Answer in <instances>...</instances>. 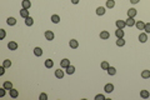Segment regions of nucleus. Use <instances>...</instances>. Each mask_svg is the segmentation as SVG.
Here are the masks:
<instances>
[{"mask_svg": "<svg viewBox=\"0 0 150 100\" xmlns=\"http://www.w3.org/2000/svg\"><path fill=\"white\" fill-rule=\"evenodd\" d=\"M45 39L46 40H49V41H51V40H54V33H52L51 30H48V31H45Z\"/></svg>", "mask_w": 150, "mask_h": 100, "instance_id": "f257e3e1", "label": "nucleus"}, {"mask_svg": "<svg viewBox=\"0 0 150 100\" xmlns=\"http://www.w3.org/2000/svg\"><path fill=\"white\" fill-rule=\"evenodd\" d=\"M110 38V33L108 31V30H103L101 33H100V39H103V40H108Z\"/></svg>", "mask_w": 150, "mask_h": 100, "instance_id": "f03ea898", "label": "nucleus"}, {"mask_svg": "<svg viewBox=\"0 0 150 100\" xmlns=\"http://www.w3.org/2000/svg\"><path fill=\"white\" fill-rule=\"evenodd\" d=\"M70 65V60L69 59H63L61 61H60V66H61V68H64V69H66L68 66H69Z\"/></svg>", "mask_w": 150, "mask_h": 100, "instance_id": "7ed1b4c3", "label": "nucleus"}, {"mask_svg": "<svg viewBox=\"0 0 150 100\" xmlns=\"http://www.w3.org/2000/svg\"><path fill=\"white\" fill-rule=\"evenodd\" d=\"M116 28H118V29H124V28L126 26V23H125V21L124 20H116Z\"/></svg>", "mask_w": 150, "mask_h": 100, "instance_id": "20e7f679", "label": "nucleus"}, {"mask_svg": "<svg viewBox=\"0 0 150 100\" xmlns=\"http://www.w3.org/2000/svg\"><path fill=\"white\" fill-rule=\"evenodd\" d=\"M136 14H138V11H136V9H134V8L128 10V16H129V18H135V16H136Z\"/></svg>", "mask_w": 150, "mask_h": 100, "instance_id": "39448f33", "label": "nucleus"}, {"mask_svg": "<svg viewBox=\"0 0 150 100\" xmlns=\"http://www.w3.org/2000/svg\"><path fill=\"white\" fill-rule=\"evenodd\" d=\"M69 46H70L71 49H76V48L79 46V43H78V40H75V39H71V40L69 41Z\"/></svg>", "mask_w": 150, "mask_h": 100, "instance_id": "423d86ee", "label": "nucleus"}, {"mask_svg": "<svg viewBox=\"0 0 150 100\" xmlns=\"http://www.w3.org/2000/svg\"><path fill=\"white\" fill-rule=\"evenodd\" d=\"M9 94H10V96H11V98H14V99H15V98H18V96H19V91H18L16 89L11 88V89L9 90Z\"/></svg>", "mask_w": 150, "mask_h": 100, "instance_id": "0eeeda50", "label": "nucleus"}, {"mask_svg": "<svg viewBox=\"0 0 150 100\" xmlns=\"http://www.w3.org/2000/svg\"><path fill=\"white\" fill-rule=\"evenodd\" d=\"M21 5H22V8H24V9H30V8H31V3H30V0H22Z\"/></svg>", "mask_w": 150, "mask_h": 100, "instance_id": "6e6552de", "label": "nucleus"}, {"mask_svg": "<svg viewBox=\"0 0 150 100\" xmlns=\"http://www.w3.org/2000/svg\"><path fill=\"white\" fill-rule=\"evenodd\" d=\"M125 23H126V26H130V28H131V26L135 25V23H136V21L134 20V18H129V16H128V19H126Z\"/></svg>", "mask_w": 150, "mask_h": 100, "instance_id": "1a4fd4ad", "label": "nucleus"}, {"mask_svg": "<svg viewBox=\"0 0 150 100\" xmlns=\"http://www.w3.org/2000/svg\"><path fill=\"white\" fill-rule=\"evenodd\" d=\"M146 40H148V34L146 33H141L139 35V41L140 43H146Z\"/></svg>", "mask_w": 150, "mask_h": 100, "instance_id": "9d476101", "label": "nucleus"}, {"mask_svg": "<svg viewBox=\"0 0 150 100\" xmlns=\"http://www.w3.org/2000/svg\"><path fill=\"white\" fill-rule=\"evenodd\" d=\"M104 90H105V93H112V91H114V85H112V84H106V85H105V88H104Z\"/></svg>", "mask_w": 150, "mask_h": 100, "instance_id": "9b49d317", "label": "nucleus"}, {"mask_svg": "<svg viewBox=\"0 0 150 100\" xmlns=\"http://www.w3.org/2000/svg\"><path fill=\"white\" fill-rule=\"evenodd\" d=\"M8 48H9L10 50H16V49H18V43H15V41H10L9 44H8Z\"/></svg>", "mask_w": 150, "mask_h": 100, "instance_id": "f8f14e48", "label": "nucleus"}, {"mask_svg": "<svg viewBox=\"0 0 150 100\" xmlns=\"http://www.w3.org/2000/svg\"><path fill=\"white\" fill-rule=\"evenodd\" d=\"M141 78L142 79H149L150 78V70H142L141 71Z\"/></svg>", "mask_w": 150, "mask_h": 100, "instance_id": "ddd939ff", "label": "nucleus"}, {"mask_svg": "<svg viewBox=\"0 0 150 100\" xmlns=\"http://www.w3.org/2000/svg\"><path fill=\"white\" fill-rule=\"evenodd\" d=\"M135 26L138 28L139 30H144V26H145V23H142L141 20H139V21H136V23H135Z\"/></svg>", "mask_w": 150, "mask_h": 100, "instance_id": "4468645a", "label": "nucleus"}, {"mask_svg": "<svg viewBox=\"0 0 150 100\" xmlns=\"http://www.w3.org/2000/svg\"><path fill=\"white\" fill-rule=\"evenodd\" d=\"M6 23H8V25L14 26L15 24H16V19H15V18H8L6 19Z\"/></svg>", "mask_w": 150, "mask_h": 100, "instance_id": "2eb2a0df", "label": "nucleus"}, {"mask_svg": "<svg viewBox=\"0 0 150 100\" xmlns=\"http://www.w3.org/2000/svg\"><path fill=\"white\" fill-rule=\"evenodd\" d=\"M105 11H106V10H105V8H104V6H99V8L96 9V14H98L99 16L104 15V14H105Z\"/></svg>", "mask_w": 150, "mask_h": 100, "instance_id": "dca6fc26", "label": "nucleus"}, {"mask_svg": "<svg viewBox=\"0 0 150 100\" xmlns=\"http://www.w3.org/2000/svg\"><path fill=\"white\" fill-rule=\"evenodd\" d=\"M20 16H22V18H25V19H26V18L29 16V10L22 8V9L20 10Z\"/></svg>", "mask_w": 150, "mask_h": 100, "instance_id": "f3484780", "label": "nucleus"}, {"mask_svg": "<svg viewBox=\"0 0 150 100\" xmlns=\"http://www.w3.org/2000/svg\"><path fill=\"white\" fill-rule=\"evenodd\" d=\"M34 54H35V56H41L43 55V49L39 48V46H36L34 49Z\"/></svg>", "mask_w": 150, "mask_h": 100, "instance_id": "a211bd4d", "label": "nucleus"}, {"mask_svg": "<svg viewBox=\"0 0 150 100\" xmlns=\"http://www.w3.org/2000/svg\"><path fill=\"white\" fill-rule=\"evenodd\" d=\"M140 96H141L142 99H148V98L150 96V93H149L148 90H141V91H140Z\"/></svg>", "mask_w": 150, "mask_h": 100, "instance_id": "6ab92c4d", "label": "nucleus"}, {"mask_svg": "<svg viewBox=\"0 0 150 100\" xmlns=\"http://www.w3.org/2000/svg\"><path fill=\"white\" fill-rule=\"evenodd\" d=\"M55 76L58 78V79H63V76H64V71H63V70H60V69L55 70Z\"/></svg>", "mask_w": 150, "mask_h": 100, "instance_id": "aec40b11", "label": "nucleus"}, {"mask_svg": "<svg viewBox=\"0 0 150 100\" xmlns=\"http://www.w3.org/2000/svg\"><path fill=\"white\" fill-rule=\"evenodd\" d=\"M75 73V66L74 65H69L66 68V74H69V75H71V74H74Z\"/></svg>", "mask_w": 150, "mask_h": 100, "instance_id": "412c9836", "label": "nucleus"}, {"mask_svg": "<svg viewBox=\"0 0 150 100\" xmlns=\"http://www.w3.org/2000/svg\"><path fill=\"white\" fill-rule=\"evenodd\" d=\"M115 6V0H108L106 1V8L108 9H112Z\"/></svg>", "mask_w": 150, "mask_h": 100, "instance_id": "4be33fe9", "label": "nucleus"}, {"mask_svg": "<svg viewBox=\"0 0 150 100\" xmlns=\"http://www.w3.org/2000/svg\"><path fill=\"white\" fill-rule=\"evenodd\" d=\"M115 35H116V38L120 39V38H124V30L123 29H118L115 31Z\"/></svg>", "mask_w": 150, "mask_h": 100, "instance_id": "5701e85b", "label": "nucleus"}, {"mask_svg": "<svg viewBox=\"0 0 150 100\" xmlns=\"http://www.w3.org/2000/svg\"><path fill=\"white\" fill-rule=\"evenodd\" d=\"M45 66H46L48 69L52 68V66H54V61H52L51 59H48V60H45Z\"/></svg>", "mask_w": 150, "mask_h": 100, "instance_id": "b1692460", "label": "nucleus"}, {"mask_svg": "<svg viewBox=\"0 0 150 100\" xmlns=\"http://www.w3.org/2000/svg\"><path fill=\"white\" fill-rule=\"evenodd\" d=\"M25 24H26L28 26H31V25L34 24V19H33L31 16H28V18L25 19Z\"/></svg>", "mask_w": 150, "mask_h": 100, "instance_id": "393cba45", "label": "nucleus"}, {"mask_svg": "<svg viewBox=\"0 0 150 100\" xmlns=\"http://www.w3.org/2000/svg\"><path fill=\"white\" fill-rule=\"evenodd\" d=\"M106 71H108L109 75H115V74H116V69H115L114 66H109V69H108Z\"/></svg>", "mask_w": 150, "mask_h": 100, "instance_id": "a878e982", "label": "nucleus"}, {"mask_svg": "<svg viewBox=\"0 0 150 100\" xmlns=\"http://www.w3.org/2000/svg\"><path fill=\"white\" fill-rule=\"evenodd\" d=\"M51 21H52L54 24H58L59 21H60V16H59V15H56V14H54V15L51 16Z\"/></svg>", "mask_w": 150, "mask_h": 100, "instance_id": "bb28decb", "label": "nucleus"}, {"mask_svg": "<svg viewBox=\"0 0 150 100\" xmlns=\"http://www.w3.org/2000/svg\"><path fill=\"white\" fill-rule=\"evenodd\" d=\"M3 86H4L6 90H10V89L13 88V84H11L10 81H5V83L3 84Z\"/></svg>", "mask_w": 150, "mask_h": 100, "instance_id": "cd10ccee", "label": "nucleus"}, {"mask_svg": "<svg viewBox=\"0 0 150 100\" xmlns=\"http://www.w3.org/2000/svg\"><path fill=\"white\" fill-rule=\"evenodd\" d=\"M116 45H118V46H124V45H125V40H124L123 38L118 39V40H116Z\"/></svg>", "mask_w": 150, "mask_h": 100, "instance_id": "c85d7f7f", "label": "nucleus"}, {"mask_svg": "<svg viewBox=\"0 0 150 100\" xmlns=\"http://www.w3.org/2000/svg\"><path fill=\"white\" fill-rule=\"evenodd\" d=\"M100 66H101V69H104V70H108L110 65H109V63H108V61H103Z\"/></svg>", "mask_w": 150, "mask_h": 100, "instance_id": "c756f323", "label": "nucleus"}, {"mask_svg": "<svg viewBox=\"0 0 150 100\" xmlns=\"http://www.w3.org/2000/svg\"><path fill=\"white\" fill-rule=\"evenodd\" d=\"M3 66H4V68H10V66H11V61H10V60H8V59H6V60H4Z\"/></svg>", "mask_w": 150, "mask_h": 100, "instance_id": "7c9ffc66", "label": "nucleus"}, {"mask_svg": "<svg viewBox=\"0 0 150 100\" xmlns=\"http://www.w3.org/2000/svg\"><path fill=\"white\" fill-rule=\"evenodd\" d=\"M144 30L146 34H150V23H146L145 26H144Z\"/></svg>", "mask_w": 150, "mask_h": 100, "instance_id": "2f4dec72", "label": "nucleus"}, {"mask_svg": "<svg viewBox=\"0 0 150 100\" xmlns=\"http://www.w3.org/2000/svg\"><path fill=\"white\" fill-rule=\"evenodd\" d=\"M5 36H6V33H5V30H4V29H0V40H3Z\"/></svg>", "mask_w": 150, "mask_h": 100, "instance_id": "473e14b6", "label": "nucleus"}, {"mask_svg": "<svg viewBox=\"0 0 150 100\" xmlns=\"http://www.w3.org/2000/svg\"><path fill=\"white\" fill-rule=\"evenodd\" d=\"M39 99H40V100H48V95L45 94V93H41L40 96H39Z\"/></svg>", "mask_w": 150, "mask_h": 100, "instance_id": "72a5a7b5", "label": "nucleus"}, {"mask_svg": "<svg viewBox=\"0 0 150 100\" xmlns=\"http://www.w3.org/2000/svg\"><path fill=\"white\" fill-rule=\"evenodd\" d=\"M105 99V96L103 95V94H98L96 96H95V100H104Z\"/></svg>", "mask_w": 150, "mask_h": 100, "instance_id": "f704fd0d", "label": "nucleus"}, {"mask_svg": "<svg viewBox=\"0 0 150 100\" xmlns=\"http://www.w3.org/2000/svg\"><path fill=\"white\" fill-rule=\"evenodd\" d=\"M5 90H6V89H5L4 86H3L1 89H0V96H1V98H3L4 95H5Z\"/></svg>", "mask_w": 150, "mask_h": 100, "instance_id": "c9c22d12", "label": "nucleus"}, {"mask_svg": "<svg viewBox=\"0 0 150 100\" xmlns=\"http://www.w3.org/2000/svg\"><path fill=\"white\" fill-rule=\"evenodd\" d=\"M5 69H6V68H4V66H1V68H0V75H4V73H5Z\"/></svg>", "mask_w": 150, "mask_h": 100, "instance_id": "e433bc0d", "label": "nucleus"}, {"mask_svg": "<svg viewBox=\"0 0 150 100\" xmlns=\"http://www.w3.org/2000/svg\"><path fill=\"white\" fill-rule=\"evenodd\" d=\"M130 1H131V4H138L139 0H130Z\"/></svg>", "mask_w": 150, "mask_h": 100, "instance_id": "4c0bfd02", "label": "nucleus"}, {"mask_svg": "<svg viewBox=\"0 0 150 100\" xmlns=\"http://www.w3.org/2000/svg\"><path fill=\"white\" fill-rule=\"evenodd\" d=\"M71 3H73V4H78L79 0H71Z\"/></svg>", "mask_w": 150, "mask_h": 100, "instance_id": "58836bf2", "label": "nucleus"}]
</instances>
